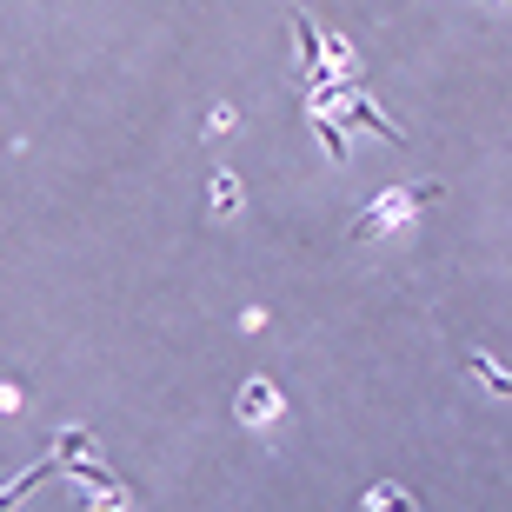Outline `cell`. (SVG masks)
<instances>
[{
  "mask_svg": "<svg viewBox=\"0 0 512 512\" xmlns=\"http://www.w3.org/2000/svg\"><path fill=\"white\" fill-rule=\"evenodd\" d=\"M473 366H479V380H486V386H493V393H499V399H506V373H499V366H493V360H479V353H473Z\"/></svg>",
  "mask_w": 512,
  "mask_h": 512,
  "instance_id": "cell-6",
  "label": "cell"
},
{
  "mask_svg": "<svg viewBox=\"0 0 512 512\" xmlns=\"http://www.w3.org/2000/svg\"><path fill=\"white\" fill-rule=\"evenodd\" d=\"M213 207H220V213L240 207V180H213Z\"/></svg>",
  "mask_w": 512,
  "mask_h": 512,
  "instance_id": "cell-5",
  "label": "cell"
},
{
  "mask_svg": "<svg viewBox=\"0 0 512 512\" xmlns=\"http://www.w3.org/2000/svg\"><path fill=\"white\" fill-rule=\"evenodd\" d=\"M273 413H280V393H273L266 380H253V386H247V399H240V419H247V426H266Z\"/></svg>",
  "mask_w": 512,
  "mask_h": 512,
  "instance_id": "cell-2",
  "label": "cell"
},
{
  "mask_svg": "<svg viewBox=\"0 0 512 512\" xmlns=\"http://www.w3.org/2000/svg\"><path fill=\"white\" fill-rule=\"evenodd\" d=\"M340 120H353V127H366V133H386V140H399V127H393L386 114H373L360 94H346V114H340Z\"/></svg>",
  "mask_w": 512,
  "mask_h": 512,
  "instance_id": "cell-3",
  "label": "cell"
},
{
  "mask_svg": "<svg viewBox=\"0 0 512 512\" xmlns=\"http://www.w3.org/2000/svg\"><path fill=\"white\" fill-rule=\"evenodd\" d=\"M313 133H320V140H326V153H333V160H346V133L333 127V120H326V114H313Z\"/></svg>",
  "mask_w": 512,
  "mask_h": 512,
  "instance_id": "cell-4",
  "label": "cell"
},
{
  "mask_svg": "<svg viewBox=\"0 0 512 512\" xmlns=\"http://www.w3.org/2000/svg\"><path fill=\"white\" fill-rule=\"evenodd\" d=\"M433 200H439V187H433V180H426V187L380 193V200H373V207H366L360 220H353V240H366V233H386V227H399V220H406L413 207H433Z\"/></svg>",
  "mask_w": 512,
  "mask_h": 512,
  "instance_id": "cell-1",
  "label": "cell"
}]
</instances>
